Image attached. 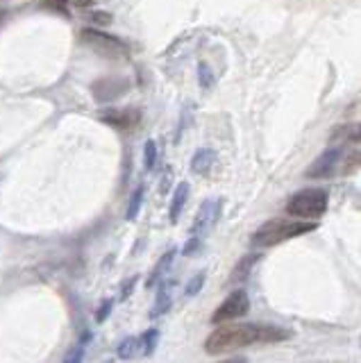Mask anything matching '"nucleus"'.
I'll return each mask as SVG.
<instances>
[{
	"mask_svg": "<svg viewBox=\"0 0 361 363\" xmlns=\"http://www.w3.org/2000/svg\"><path fill=\"white\" fill-rule=\"evenodd\" d=\"M316 230V222L309 220H287V218H273L266 220L253 237H250V245L253 248H273V245H280L284 241H291V239H298L304 237Z\"/></svg>",
	"mask_w": 361,
	"mask_h": 363,
	"instance_id": "2",
	"label": "nucleus"
},
{
	"mask_svg": "<svg viewBox=\"0 0 361 363\" xmlns=\"http://www.w3.org/2000/svg\"><path fill=\"white\" fill-rule=\"evenodd\" d=\"M173 286H175V282H171V280H161L157 284V300H155V307L150 309V318H159L164 314H168V309L173 304V295H171Z\"/></svg>",
	"mask_w": 361,
	"mask_h": 363,
	"instance_id": "10",
	"label": "nucleus"
},
{
	"mask_svg": "<svg viewBox=\"0 0 361 363\" xmlns=\"http://www.w3.org/2000/svg\"><path fill=\"white\" fill-rule=\"evenodd\" d=\"M200 248H202V239H200V237H191V239L187 241V245H184L182 254H184V257H191V254H198Z\"/></svg>",
	"mask_w": 361,
	"mask_h": 363,
	"instance_id": "23",
	"label": "nucleus"
},
{
	"mask_svg": "<svg viewBox=\"0 0 361 363\" xmlns=\"http://www.w3.org/2000/svg\"><path fill=\"white\" fill-rule=\"evenodd\" d=\"M50 3H52V5H67L69 0H50Z\"/></svg>",
	"mask_w": 361,
	"mask_h": 363,
	"instance_id": "29",
	"label": "nucleus"
},
{
	"mask_svg": "<svg viewBox=\"0 0 361 363\" xmlns=\"http://www.w3.org/2000/svg\"><path fill=\"white\" fill-rule=\"evenodd\" d=\"M293 334L289 329L264 323H225L207 336L205 352L210 355H227L241 347L261 345V343H282Z\"/></svg>",
	"mask_w": 361,
	"mask_h": 363,
	"instance_id": "1",
	"label": "nucleus"
},
{
	"mask_svg": "<svg viewBox=\"0 0 361 363\" xmlns=\"http://www.w3.org/2000/svg\"><path fill=\"white\" fill-rule=\"evenodd\" d=\"M221 363H248V359L246 357H229V359H225Z\"/></svg>",
	"mask_w": 361,
	"mask_h": 363,
	"instance_id": "26",
	"label": "nucleus"
},
{
	"mask_svg": "<svg viewBox=\"0 0 361 363\" xmlns=\"http://www.w3.org/2000/svg\"><path fill=\"white\" fill-rule=\"evenodd\" d=\"M78 5H80V7H89V5H91V0H78Z\"/></svg>",
	"mask_w": 361,
	"mask_h": 363,
	"instance_id": "28",
	"label": "nucleus"
},
{
	"mask_svg": "<svg viewBox=\"0 0 361 363\" xmlns=\"http://www.w3.org/2000/svg\"><path fill=\"white\" fill-rule=\"evenodd\" d=\"M261 259V254L259 252H250V254H246L243 259H239V263L234 266V270H232V275H229V284H243L248 277H250V273H253V268H255V263Z\"/></svg>",
	"mask_w": 361,
	"mask_h": 363,
	"instance_id": "13",
	"label": "nucleus"
},
{
	"mask_svg": "<svg viewBox=\"0 0 361 363\" xmlns=\"http://www.w3.org/2000/svg\"><path fill=\"white\" fill-rule=\"evenodd\" d=\"M82 39H84L86 46H89L91 50H96L98 55H103V57H109V59H125L127 57L125 44H120L118 39L109 37V35H103L101 30L86 28V30H82Z\"/></svg>",
	"mask_w": 361,
	"mask_h": 363,
	"instance_id": "5",
	"label": "nucleus"
},
{
	"mask_svg": "<svg viewBox=\"0 0 361 363\" xmlns=\"http://www.w3.org/2000/svg\"><path fill=\"white\" fill-rule=\"evenodd\" d=\"M144 164H146V170H152L157 164V145L155 141H146L144 145Z\"/></svg>",
	"mask_w": 361,
	"mask_h": 363,
	"instance_id": "19",
	"label": "nucleus"
},
{
	"mask_svg": "<svg viewBox=\"0 0 361 363\" xmlns=\"http://www.w3.org/2000/svg\"><path fill=\"white\" fill-rule=\"evenodd\" d=\"M205 280H207V275H205V273H198V275H195L193 280L187 284V291H184V295H187V297L198 295V293L202 291V284H205Z\"/></svg>",
	"mask_w": 361,
	"mask_h": 363,
	"instance_id": "20",
	"label": "nucleus"
},
{
	"mask_svg": "<svg viewBox=\"0 0 361 363\" xmlns=\"http://www.w3.org/2000/svg\"><path fill=\"white\" fill-rule=\"evenodd\" d=\"M105 363H114V361H105Z\"/></svg>",
	"mask_w": 361,
	"mask_h": 363,
	"instance_id": "30",
	"label": "nucleus"
},
{
	"mask_svg": "<svg viewBox=\"0 0 361 363\" xmlns=\"http://www.w3.org/2000/svg\"><path fill=\"white\" fill-rule=\"evenodd\" d=\"M157 340H159V332H157V329H155V327L146 329V332L139 336L141 355H144V357H150L152 352H155V347H157Z\"/></svg>",
	"mask_w": 361,
	"mask_h": 363,
	"instance_id": "16",
	"label": "nucleus"
},
{
	"mask_svg": "<svg viewBox=\"0 0 361 363\" xmlns=\"http://www.w3.org/2000/svg\"><path fill=\"white\" fill-rule=\"evenodd\" d=\"M250 311V297L243 288H236V291L229 293L225 300L221 302V307L212 314V323L214 325H225L232 323V320L243 318Z\"/></svg>",
	"mask_w": 361,
	"mask_h": 363,
	"instance_id": "4",
	"label": "nucleus"
},
{
	"mask_svg": "<svg viewBox=\"0 0 361 363\" xmlns=\"http://www.w3.org/2000/svg\"><path fill=\"white\" fill-rule=\"evenodd\" d=\"M175 257H178V250H175V248H171V250H166V252L161 254V259L155 263V268L150 270L148 280H146V286H148V288H155V286L164 280V275H166V273L171 270V266H173Z\"/></svg>",
	"mask_w": 361,
	"mask_h": 363,
	"instance_id": "11",
	"label": "nucleus"
},
{
	"mask_svg": "<svg viewBox=\"0 0 361 363\" xmlns=\"http://www.w3.org/2000/svg\"><path fill=\"white\" fill-rule=\"evenodd\" d=\"M221 207H223L221 200H205L202 202L198 213H195L193 225H191L193 237H202V234H207L216 225L218 218H221Z\"/></svg>",
	"mask_w": 361,
	"mask_h": 363,
	"instance_id": "7",
	"label": "nucleus"
},
{
	"mask_svg": "<svg viewBox=\"0 0 361 363\" xmlns=\"http://www.w3.org/2000/svg\"><path fill=\"white\" fill-rule=\"evenodd\" d=\"M330 207V196L325 189H302L287 200V213L298 220H319Z\"/></svg>",
	"mask_w": 361,
	"mask_h": 363,
	"instance_id": "3",
	"label": "nucleus"
},
{
	"mask_svg": "<svg viewBox=\"0 0 361 363\" xmlns=\"http://www.w3.org/2000/svg\"><path fill=\"white\" fill-rule=\"evenodd\" d=\"M127 89H130V82L127 80L105 78V80L93 84V95H96V100H112V98H118L120 93H125Z\"/></svg>",
	"mask_w": 361,
	"mask_h": 363,
	"instance_id": "9",
	"label": "nucleus"
},
{
	"mask_svg": "<svg viewBox=\"0 0 361 363\" xmlns=\"http://www.w3.org/2000/svg\"><path fill=\"white\" fill-rule=\"evenodd\" d=\"M214 164H216V153L210 150V148H200L191 159V170L195 175H207Z\"/></svg>",
	"mask_w": 361,
	"mask_h": 363,
	"instance_id": "14",
	"label": "nucleus"
},
{
	"mask_svg": "<svg viewBox=\"0 0 361 363\" xmlns=\"http://www.w3.org/2000/svg\"><path fill=\"white\" fill-rule=\"evenodd\" d=\"M187 200H189V184H187V182H180V184L175 186V191H173L171 207H168V220L173 222V225L180 220L182 211H184V205H187Z\"/></svg>",
	"mask_w": 361,
	"mask_h": 363,
	"instance_id": "12",
	"label": "nucleus"
},
{
	"mask_svg": "<svg viewBox=\"0 0 361 363\" xmlns=\"http://www.w3.org/2000/svg\"><path fill=\"white\" fill-rule=\"evenodd\" d=\"M343 157H345L343 148H330V150H325L316 159L304 175L309 179H327L334 175H343Z\"/></svg>",
	"mask_w": 361,
	"mask_h": 363,
	"instance_id": "6",
	"label": "nucleus"
},
{
	"mask_svg": "<svg viewBox=\"0 0 361 363\" xmlns=\"http://www.w3.org/2000/svg\"><path fill=\"white\" fill-rule=\"evenodd\" d=\"M101 121L114 127V130H132L141 121V112L134 109V107H127V109H103Z\"/></svg>",
	"mask_w": 361,
	"mask_h": 363,
	"instance_id": "8",
	"label": "nucleus"
},
{
	"mask_svg": "<svg viewBox=\"0 0 361 363\" xmlns=\"http://www.w3.org/2000/svg\"><path fill=\"white\" fill-rule=\"evenodd\" d=\"M334 138H343L350 143H361V123H350L343 127H336Z\"/></svg>",
	"mask_w": 361,
	"mask_h": 363,
	"instance_id": "17",
	"label": "nucleus"
},
{
	"mask_svg": "<svg viewBox=\"0 0 361 363\" xmlns=\"http://www.w3.org/2000/svg\"><path fill=\"white\" fill-rule=\"evenodd\" d=\"M144 196H146V186H144V184H139V186L134 189L132 198H130V205H127V211H125V218H127V220H134V218L139 216L141 205H144Z\"/></svg>",
	"mask_w": 361,
	"mask_h": 363,
	"instance_id": "18",
	"label": "nucleus"
},
{
	"mask_svg": "<svg viewBox=\"0 0 361 363\" xmlns=\"http://www.w3.org/2000/svg\"><path fill=\"white\" fill-rule=\"evenodd\" d=\"M82 359H84V347L78 345V347H73L67 357H64L62 363H82Z\"/></svg>",
	"mask_w": 361,
	"mask_h": 363,
	"instance_id": "25",
	"label": "nucleus"
},
{
	"mask_svg": "<svg viewBox=\"0 0 361 363\" xmlns=\"http://www.w3.org/2000/svg\"><path fill=\"white\" fill-rule=\"evenodd\" d=\"M89 340H91V332H84V334H82V338H80V345L84 347L86 343H89Z\"/></svg>",
	"mask_w": 361,
	"mask_h": 363,
	"instance_id": "27",
	"label": "nucleus"
},
{
	"mask_svg": "<svg viewBox=\"0 0 361 363\" xmlns=\"http://www.w3.org/2000/svg\"><path fill=\"white\" fill-rule=\"evenodd\" d=\"M116 355H118V359H123V361H130V359L139 357L141 355L139 338L137 336H127L125 340H120V345L116 347Z\"/></svg>",
	"mask_w": 361,
	"mask_h": 363,
	"instance_id": "15",
	"label": "nucleus"
},
{
	"mask_svg": "<svg viewBox=\"0 0 361 363\" xmlns=\"http://www.w3.org/2000/svg\"><path fill=\"white\" fill-rule=\"evenodd\" d=\"M137 282H139V275H132V277H127V280L123 282V288H120V302H123V300H127V297H130V293L134 291Z\"/></svg>",
	"mask_w": 361,
	"mask_h": 363,
	"instance_id": "24",
	"label": "nucleus"
},
{
	"mask_svg": "<svg viewBox=\"0 0 361 363\" xmlns=\"http://www.w3.org/2000/svg\"><path fill=\"white\" fill-rule=\"evenodd\" d=\"M198 82H200L202 89H210L212 87L214 76H212V71L207 69V64H198Z\"/></svg>",
	"mask_w": 361,
	"mask_h": 363,
	"instance_id": "22",
	"label": "nucleus"
},
{
	"mask_svg": "<svg viewBox=\"0 0 361 363\" xmlns=\"http://www.w3.org/2000/svg\"><path fill=\"white\" fill-rule=\"evenodd\" d=\"M112 309H114V300L112 297H105L103 304L98 307V311H96V323H105V320L109 318V314H112Z\"/></svg>",
	"mask_w": 361,
	"mask_h": 363,
	"instance_id": "21",
	"label": "nucleus"
}]
</instances>
